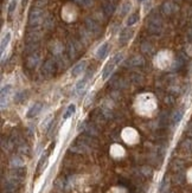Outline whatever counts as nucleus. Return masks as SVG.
<instances>
[{"mask_svg":"<svg viewBox=\"0 0 192 193\" xmlns=\"http://www.w3.org/2000/svg\"><path fill=\"white\" fill-rule=\"evenodd\" d=\"M118 64L114 62V59L111 58L106 65H104V68H103V70H102V78L103 79H107L109 77L110 75L113 74V71L115 69V66H116Z\"/></svg>","mask_w":192,"mask_h":193,"instance_id":"2","label":"nucleus"},{"mask_svg":"<svg viewBox=\"0 0 192 193\" xmlns=\"http://www.w3.org/2000/svg\"><path fill=\"white\" fill-rule=\"evenodd\" d=\"M42 109H43V103L42 102H36L35 104L31 105V108L28 110L26 116H28V119H33V117H36L37 115L42 112Z\"/></svg>","mask_w":192,"mask_h":193,"instance_id":"3","label":"nucleus"},{"mask_svg":"<svg viewBox=\"0 0 192 193\" xmlns=\"http://www.w3.org/2000/svg\"><path fill=\"white\" fill-rule=\"evenodd\" d=\"M11 90H12L11 84H6L1 88V108L5 107V101H7V97L11 94Z\"/></svg>","mask_w":192,"mask_h":193,"instance_id":"10","label":"nucleus"},{"mask_svg":"<svg viewBox=\"0 0 192 193\" xmlns=\"http://www.w3.org/2000/svg\"><path fill=\"white\" fill-rule=\"evenodd\" d=\"M183 116H184V112L182 110V109L174 112V114L172 115V117H171V122H172V124H173V126H177L178 123L183 120Z\"/></svg>","mask_w":192,"mask_h":193,"instance_id":"15","label":"nucleus"},{"mask_svg":"<svg viewBox=\"0 0 192 193\" xmlns=\"http://www.w3.org/2000/svg\"><path fill=\"white\" fill-rule=\"evenodd\" d=\"M39 63V56L37 53H32L31 56L28 57V68H36Z\"/></svg>","mask_w":192,"mask_h":193,"instance_id":"16","label":"nucleus"},{"mask_svg":"<svg viewBox=\"0 0 192 193\" xmlns=\"http://www.w3.org/2000/svg\"><path fill=\"white\" fill-rule=\"evenodd\" d=\"M89 78H90V76H85V77L81 78L77 83H76V91H77L78 95H81V94H83V93L85 91Z\"/></svg>","mask_w":192,"mask_h":193,"instance_id":"8","label":"nucleus"},{"mask_svg":"<svg viewBox=\"0 0 192 193\" xmlns=\"http://www.w3.org/2000/svg\"><path fill=\"white\" fill-rule=\"evenodd\" d=\"M147 0H137V2H140V4H142V2H145Z\"/></svg>","mask_w":192,"mask_h":193,"instance_id":"30","label":"nucleus"},{"mask_svg":"<svg viewBox=\"0 0 192 193\" xmlns=\"http://www.w3.org/2000/svg\"><path fill=\"white\" fill-rule=\"evenodd\" d=\"M17 7V0H11L9 4V9H7V12L9 14H12L14 12V9Z\"/></svg>","mask_w":192,"mask_h":193,"instance_id":"24","label":"nucleus"},{"mask_svg":"<svg viewBox=\"0 0 192 193\" xmlns=\"http://www.w3.org/2000/svg\"><path fill=\"white\" fill-rule=\"evenodd\" d=\"M26 5H28V0H23V6L25 7Z\"/></svg>","mask_w":192,"mask_h":193,"instance_id":"29","label":"nucleus"},{"mask_svg":"<svg viewBox=\"0 0 192 193\" xmlns=\"http://www.w3.org/2000/svg\"><path fill=\"white\" fill-rule=\"evenodd\" d=\"M175 1H177V2H179V1H182V0H175Z\"/></svg>","mask_w":192,"mask_h":193,"instance_id":"31","label":"nucleus"},{"mask_svg":"<svg viewBox=\"0 0 192 193\" xmlns=\"http://www.w3.org/2000/svg\"><path fill=\"white\" fill-rule=\"evenodd\" d=\"M132 36H133V30H129V28L122 30L119 37V43L121 45H125L126 43L129 42V39L132 38Z\"/></svg>","mask_w":192,"mask_h":193,"instance_id":"7","label":"nucleus"},{"mask_svg":"<svg viewBox=\"0 0 192 193\" xmlns=\"http://www.w3.org/2000/svg\"><path fill=\"white\" fill-rule=\"evenodd\" d=\"M76 112V105L71 103V104L68 105V108H66V110H65V113L63 115V120H68L69 117H71L73 115V113Z\"/></svg>","mask_w":192,"mask_h":193,"instance_id":"17","label":"nucleus"},{"mask_svg":"<svg viewBox=\"0 0 192 193\" xmlns=\"http://www.w3.org/2000/svg\"><path fill=\"white\" fill-rule=\"evenodd\" d=\"M18 150L21 153V154H28V152H30V148H28V145H25V143H21L20 146H19Z\"/></svg>","mask_w":192,"mask_h":193,"instance_id":"25","label":"nucleus"},{"mask_svg":"<svg viewBox=\"0 0 192 193\" xmlns=\"http://www.w3.org/2000/svg\"><path fill=\"white\" fill-rule=\"evenodd\" d=\"M144 63H145L144 58H142L141 56L137 55V56H134V57H132V58L129 59L128 66H141V65H144Z\"/></svg>","mask_w":192,"mask_h":193,"instance_id":"13","label":"nucleus"},{"mask_svg":"<svg viewBox=\"0 0 192 193\" xmlns=\"http://www.w3.org/2000/svg\"><path fill=\"white\" fill-rule=\"evenodd\" d=\"M130 2L129 1H126L125 4H122V6H121V9H120V14L121 16H126L127 13H129V9H130Z\"/></svg>","mask_w":192,"mask_h":193,"instance_id":"21","label":"nucleus"},{"mask_svg":"<svg viewBox=\"0 0 192 193\" xmlns=\"http://www.w3.org/2000/svg\"><path fill=\"white\" fill-rule=\"evenodd\" d=\"M151 9V1H148V4H146V7H145V11H148V9Z\"/></svg>","mask_w":192,"mask_h":193,"instance_id":"27","label":"nucleus"},{"mask_svg":"<svg viewBox=\"0 0 192 193\" xmlns=\"http://www.w3.org/2000/svg\"><path fill=\"white\" fill-rule=\"evenodd\" d=\"M108 52H109V44L108 43H103V44H101L97 47V50L95 52V56H96L97 59H103V58L107 57Z\"/></svg>","mask_w":192,"mask_h":193,"instance_id":"4","label":"nucleus"},{"mask_svg":"<svg viewBox=\"0 0 192 193\" xmlns=\"http://www.w3.org/2000/svg\"><path fill=\"white\" fill-rule=\"evenodd\" d=\"M139 19H140V16H139V13H132V14H129V17L127 18V26H133L134 24H137V21H139Z\"/></svg>","mask_w":192,"mask_h":193,"instance_id":"18","label":"nucleus"},{"mask_svg":"<svg viewBox=\"0 0 192 193\" xmlns=\"http://www.w3.org/2000/svg\"><path fill=\"white\" fill-rule=\"evenodd\" d=\"M177 9H178L177 5H174L173 2H170V1H166L164 5H163V12H164L165 14H167V16L174 13Z\"/></svg>","mask_w":192,"mask_h":193,"instance_id":"11","label":"nucleus"},{"mask_svg":"<svg viewBox=\"0 0 192 193\" xmlns=\"http://www.w3.org/2000/svg\"><path fill=\"white\" fill-rule=\"evenodd\" d=\"M148 28L151 32L153 33H158L161 30V20L158 18H151L148 21Z\"/></svg>","mask_w":192,"mask_h":193,"instance_id":"5","label":"nucleus"},{"mask_svg":"<svg viewBox=\"0 0 192 193\" xmlns=\"http://www.w3.org/2000/svg\"><path fill=\"white\" fill-rule=\"evenodd\" d=\"M73 1L80 5H83V6H89L92 4V0H73Z\"/></svg>","mask_w":192,"mask_h":193,"instance_id":"26","label":"nucleus"},{"mask_svg":"<svg viewBox=\"0 0 192 193\" xmlns=\"http://www.w3.org/2000/svg\"><path fill=\"white\" fill-rule=\"evenodd\" d=\"M46 160H47V153L43 154V155L40 157V159H39V162H38V166H37V171H38V172H40V169L43 168V165L46 162Z\"/></svg>","mask_w":192,"mask_h":193,"instance_id":"22","label":"nucleus"},{"mask_svg":"<svg viewBox=\"0 0 192 193\" xmlns=\"http://www.w3.org/2000/svg\"><path fill=\"white\" fill-rule=\"evenodd\" d=\"M43 20H44V12H43V9H38V7H35V9H31L30 16H28V23H30L31 26L39 25Z\"/></svg>","mask_w":192,"mask_h":193,"instance_id":"1","label":"nucleus"},{"mask_svg":"<svg viewBox=\"0 0 192 193\" xmlns=\"http://www.w3.org/2000/svg\"><path fill=\"white\" fill-rule=\"evenodd\" d=\"M174 180H175V183L177 184H183L184 180H185V176H184L183 172H178L177 174H175V176H174Z\"/></svg>","mask_w":192,"mask_h":193,"instance_id":"23","label":"nucleus"},{"mask_svg":"<svg viewBox=\"0 0 192 193\" xmlns=\"http://www.w3.org/2000/svg\"><path fill=\"white\" fill-rule=\"evenodd\" d=\"M28 90L19 91V93H17V95L14 96V101H16V102H21V101H24V100L28 97Z\"/></svg>","mask_w":192,"mask_h":193,"instance_id":"20","label":"nucleus"},{"mask_svg":"<svg viewBox=\"0 0 192 193\" xmlns=\"http://www.w3.org/2000/svg\"><path fill=\"white\" fill-rule=\"evenodd\" d=\"M187 131H189V133H190V134H192V123H190V124H189V127H187Z\"/></svg>","mask_w":192,"mask_h":193,"instance_id":"28","label":"nucleus"},{"mask_svg":"<svg viewBox=\"0 0 192 193\" xmlns=\"http://www.w3.org/2000/svg\"><path fill=\"white\" fill-rule=\"evenodd\" d=\"M85 25H87V28L92 32V33H97L100 31V25L94 20L92 18H88L85 19Z\"/></svg>","mask_w":192,"mask_h":193,"instance_id":"9","label":"nucleus"},{"mask_svg":"<svg viewBox=\"0 0 192 193\" xmlns=\"http://www.w3.org/2000/svg\"><path fill=\"white\" fill-rule=\"evenodd\" d=\"M11 166L13 167V168L23 167L24 166V161H23V159L19 158V157H14V158H12V160H11Z\"/></svg>","mask_w":192,"mask_h":193,"instance_id":"19","label":"nucleus"},{"mask_svg":"<svg viewBox=\"0 0 192 193\" xmlns=\"http://www.w3.org/2000/svg\"><path fill=\"white\" fill-rule=\"evenodd\" d=\"M115 11V4L113 1H107L103 4V12L106 16H111Z\"/></svg>","mask_w":192,"mask_h":193,"instance_id":"14","label":"nucleus"},{"mask_svg":"<svg viewBox=\"0 0 192 193\" xmlns=\"http://www.w3.org/2000/svg\"><path fill=\"white\" fill-rule=\"evenodd\" d=\"M85 69H87V62L85 61L80 62V63H77L73 68V70H71V76H73V77H77V76H80V75H82L83 72L85 71Z\"/></svg>","mask_w":192,"mask_h":193,"instance_id":"6","label":"nucleus"},{"mask_svg":"<svg viewBox=\"0 0 192 193\" xmlns=\"http://www.w3.org/2000/svg\"><path fill=\"white\" fill-rule=\"evenodd\" d=\"M11 38H12L11 32H6V33H5V36L2 37V39H1V45H0V51H1V53L5 52L6 47L9 46V42H11Z\"/></svg>","mask_w":192,"mask_h":193,"instance_id":"12","label":"nucleus"}]
</instances>
